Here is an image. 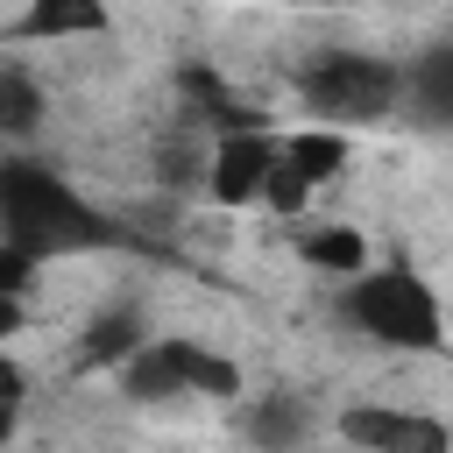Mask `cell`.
<instances>
[{
    "label": "cell",
    "instance_id": "1",
    "mask_svg": "<svg viewBox=\"0 0 453 453\" xmlns=\"http://www.w3.org/2000/svg\"><path fill=\"white\" fill-rule=\"evenodd\" d=\"M333 319L382 354H439L446 347V297L411 262H368L361 276L333 283Z\"/></svg>",
    "mask_w": 453,
    "mask_h": 453
},
{
    "label": "cell",
    "instance_id": "4",
    "mask_svg": "<svg viewBox=\"0 0 453 453\" xmlns=\"http://www.w3.org/2000/svg\"><path fill=\"white\" fill-rule=\"evenodd\" d=\"M290 92H297L304 120L361 134V127L396 120V106H403V57H375V50H319V57L297 64Z\"/></svg>",
    "mask_w": 453,
    "mask_h": 453
},
{
    "label": "cell",
    "instance_id": "10",
    "mask_svg": "<svg viewBox=\"0 0 453 453\" xmlns=\"http://www.w3.org/2000/svg\"><path fill=\"white\" fill-rule=\"evenodd\" d=\"M113 28V0H21L14 21H7V42H92Z\"/></svg>",
    "mask_w": 453,
    "mask_h": 453
},
{
    "label": "cell",
    "instance_id": "5",
    "mask_svg": "<svg viewBox=\"0 0 453 453\" xmlns=\"http://www.w3.org/2000/svg\"><path fill=\"white\" fill-rule=\"evenodd\" d=\"M326 432L347 453H453V425L439 411H418L396 396H354L326 418Z\"/></svg>",
    "mask_w": 453,
    "mask_h": 453
},
{
    "label": "cell",
    "instance_id": "17",
    "mask_svg": "<svg viewBox=\"0 0 453 453\" xmlns=\"http://www.w3.org/2000/svg\"><path fill=\"white\" fill-rule=\"evenodd\" d=\"M0 283H21V290L35 283V262H28V255H14L7 241H0Z\"/></svg>",
    "mask_w": 453,
    "mask_h": 453
},
{
    "label": "cell",
    "instance_id": "7",
    "mask_svg": "<svg viewBox=\"0 0 453 453\" xmlns=\"http://www.w3.org/2000/svg\"><path fill=\"white\" fill-rule=\"evenodd\" d=\"M234 418H241V439L255 446V453H311V439H319V411H311V396L304 389H248L241 403H234Z\"/></svg>",
    "mask_w": 453,
    "mask_h": 453
},
{
    "label": "cell",
    "instance_id": "8",
    "mask_svg": "<svg viewBox=\"0 0 453 453\" xmlns=\"http://www.w3.org/2000/svg\"><path fill=\"white\" fill-rule=\"evenodd\" d=\"M396 120L425 127V134H453V35L425 42L418 57H403V106Z\"/></svg>",
    "mask_w": 453,
    "mask_h": 453
},
{
    "label": "cell",
    "instance_id": "2",
    "mask_svg": "<svg viewBox=\"0 0 453 453\" xmlns=\"http://www.w3.org/2000/svg\"><path fill=\"white\" fill-rule=\"evenodd\" d=\"M0 241L14 255H28V262H50V255H71V248H92L99 241V212L50 163L7 156L0 163Z\"/></svg>",
    "mask_w": 453,
    "mask_h": 453
},
{
    "label": "cell",
    "instance_id": "6",
    "mask_svg": "<svg viewBox=\"0 0 453 453\" xmlns=\"http://www.w3.org/2000/svg\"><path fill=\"white\" fill-rule=\"evenodd\" d=\"M269 170H276V120L226 127V134H212V156H205V198L219 212H262Z\"/></svg>",
    "mask_w": 453,
    "mask_h": 453
},
{
    "label": "cell",
    "instance_id": "9",
    "mask_svg": "<svg viewBox=\"0 0 453 453\" xmlns=\"http://www.w3.org/2000/svg\"><path fill=\"white\" fill-rule=\"evenodd\" d=\"M276 163L297 184L326 191V184H340L354 170V134L347 127H319V120H290V127H276Z\"/></svg>",
    "mask_w": 453,
    "mask_h": 453
},
{
    "label": "cell",
    "instance_id": "16",
    "mask_svg": "<svg viewBox=\"0 0 453 453\" xmlns=\"http://www.w3.org/2000/svg\"><path fill=\"white\" fill-rule=\"evenodd\" d=\"M21 425H28V403H0V453L21 446Z\"/></svg>",
    "mask_w": 453,
    "mask_h": 453
},
{
    "label": "cell",
    "instance_id": "13",
    "mask_svg": "<svg viewBox=\"0 0 453 453\" xmlns=\"http://www.w3.org/2000/svg\"><path fill=\"white\" fill-rule=\"evenodd\" d=\"M142 340H156V326L142 319V304H127V297H120V304H99V311H92V326H85V347H78V354H85L92 368H120Z\"/></svg>",
    "mask_w": 453,
    "mask_h": 453
},
{
    "label": "cell",
    "instance_id": "14",
    "mask_svg": "<svg viewBox=\"0 0 453 453\" xmlns=\"http://www.w3.org/2000/svg\"><path fill=\"white\" fill-rule=\"evenodd\" d=\"M28 326H35V297L21 283H0V347H14Z\"/></svg>",
    "mask_w": 453,
    "mask_h": 453
},
{
    "label": "cell",
    "instance_id": "11",
    "mask_svg": "<svg viewBox=\"0 0 453 453\" xmlns=\"http://www.w3.org/2000/svg\"><path fill=\"white\" fill-rule=\"evenodd\" d=\"M297 262L311 269V276H326V283H347V276H361L375 255H368V234L354 226V219H297Z\"/></svg>",
    "mask_w": 453,
    "mask_h": 453
},
{
    "label": "cell",
    "instance_id": "3",
    "mask_svg": "<svg viewBox=\"0 0 453 453\" xmlns=\"http://www.w3.org/2000/svg\"><path fill=\"white\" fill-rule=\"evenodd\" d=\"M113 389L142 411H156V403H226L234 411L248 396V368L191 333H156L113 368Z\"/></svg>",
    "mask_w": 453,
    "mask_h": 453
},
{
    "label": "cell",
    "instance_id": "12",
    "mask_svg": "<svg viewBox=\"0 0 453 453\" xmlns=\"http://www.w3.org/2000/svg\"><path fill=\"white\" fill-rule=\"evenodd\" d=\"M42 127H50V85L28 64L0 57V149H35Z\"/></svg>",
    "mask_w": 453,
    "mask_h": 453
},
{
    "label": "cell",
    "instance_id": "15",
    "mask_svg": "<svg viewBox=\"0 0 453 453\" xmlns=\"http://www.w3.org/2000/svg\"><path fill=\"white\" fill-rule=\"evenodd\" d=\"M28 361L14 354V347H0V403H28Z\"/></svg>",
    "mask_w": 453,
    "mask_h": 453
}]
</instances>
